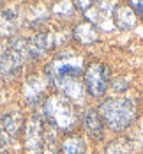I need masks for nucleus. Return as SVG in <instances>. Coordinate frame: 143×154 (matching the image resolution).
Returning <instances> with one entry per match:
<instances>
[{
  "label": "nucleus",
  "mask_w": 143,
  "mask_h": 154,
  "mask_svg": "<svg viewBox=\"0 0 143 154\" xmlns=\"http://www.w3.org/2000/svg\"><path fill=\"white\" fill-rule=\"evenodd\" d=\"M48 78H62V76H73L78 78L83 71V59L79 55H62L57 57L46 67Z\"/></svg>",
  "instance_id": "nucleus-3"
},
{
  "label": "nucleus",
  "mask_w": 143,
  "mask_h": 154,
  "mask_svg": "<svg viewBox=\"0 0 143 154\" xmlns=\"http://www.w3.org/2000/svg\"><path fill=\"white\" fill-rule=\"evenodd\" d=\"M113 11H115L113 2H95L85 11V16L87 21L92 23L95 29L110 30L113 25Z\"/></svg>",
  "instance_id": "nucleus-6"
},
{
  "label": "nucleus",
  "mask_w": 143,
  "mask_h": 154,
  "mask_svg": "<svg viewBox=\"0 0 143 154\" xmlns=\"http://www.w3.org/2000/svg\"><path fill=\"white\" fill-rule=\"evenodd\" d=\"M46 91V82L41 76H30L25 82V87H23V96L27 99V103H37L43 94Z\"/></svg>",
  "instance_id": "nucleus-10"
},
{
  "label": "nucleus",
  "mask_w": 143,
  "mask_h": 154,
  "mask_svg": "<svg viewBox=\"0 0 143 154\" xmlns=\"http://www.w3.org/2000/svg\"><path fill=\"white\" fill-rule=\"evenodd\" d=\"M62 154H87L85 140L79 135H71L62 142Z\"/></svg>",
  "instance_id": "nucleus-14"
},
{
  "label": "nucleus",
  "mask_w": 143,
  "mask_h": 154,
  "mask_svg": "<svg viewBox=\"0 0 143 154\" xmlns=\"http://www.w3.org/2000/svg\"><path fill=\"white\" fill-rule=\"evenodd\" d=\"M129 151H131V145L127 140H117L108 147L106 154H129Z\"/></svg>",
  "instance_id": "nucleus-17"
},
{
  "label": "nucleus",
  "mask_w": 143,
  "mask_h": 154,
  "mask_svg": "<svg viewBox=\"0 0 143 154\" xmlns=\"http://www.w3.org/2000/svg\"><path fill=\"white\" fill-rule=\"evenodd\" d=\"M28 57H41L44 55L49 48L55 46V34L53 32H41L37 35H34L30 41H28Z\"/></svg>",
  "instance_id": "nucleus-8"
},
{
  "label": "nucleus",
  "mask_w": 143,
  "mask_h": 154,
  "mask_svg": "<svg viewBox=\"0 0 143 154\" xmlns=\"http://www.w3.org/2000/svg\"><path fill=\"white\" fill-rule=\"evenodd\" d=\"M16 23H18V18H16L13 9H7V11L0 13V35L2 37L11 35L16 29Z\"/></svg>",
  "instance_id": "nucleus-15"
},
{
  "label": "nucleus",
  "mask_w": 143,
  "mask_h": 154,
  "mask_svg": "<svg viewBox=\"0 0 143 154\" xmlns=\"http://www.w3.org/2000/svg\"><path fill=\"white\" fill-rule=\"evenodd\" d=\"M73 35L74 39L78 41L79 45H92L97 41L99 34H97V29H95L92 23L88 21H83V23H78L73 30Z\"/></svg>",
  "instance_id": "nucleus-11"
},
{
  "label": "nucleus",
  "mask_w": 143,
  "mask_h": 154,
  "mask_svg": "<svg viewBox=\"0 0 143 154\" xmlns=\"http://www.w3.org/2000/svg\"><path fill=\"white\" fill-rule=\"evenodd\" d=\"M25 154H44V128L37 115H32L25 126Z\"/></svg>",
  "instance_id": "nucleus-4"
},
{
  "label": "nucleus",
  "mask_w": 143,
  "mask_h": 154,
  "mask_svg": "<svg viewBox=\"0 0 143 154\" xmlns=\"http://www.w3.org/2000/svg\"><path fill=\"white\" fill-rule=\"evenodd\" d=\"M101 121L111 131H122L136 117V105L131 99H106L97 110Z\"/></svg>",
  "instance_id": "nucleus-1"
},
{
  "label": "nucleus",
  "mask_w": 143,
  "mask_h": 154,
  "mask_svg": "<svg viewBox=\"0 0 143 154\" xmlns=\"http://www.w3.org/2000/svg\"><path fill=\"white\" fill-rule=\"evenodd\" d=\"M108 67L101 62H94L85 71V85L92 96H103L108 89Z\"/></svg>",
  "instance_id": "nucleus-5"
},
{
  "label": "nucleus",
  "mask_w": 143,
  "mask_h": 154,
  "mask_svg": "<svg viewBox=\"0 0 143 154\" xmlns=\"http://www.w3.org/2000/svg\"><path fill=\"white\" fill-rule=\"evenodd\" d=\"M49 80L64 94L65 99H71V101H76V103L83 101V97H85V87L79 82V78L62 76V78H49Z\"/></svg>",
  "instance_id": "nucleus-7"
},
{
  "label": "nucleus",
  "mask_w": 143,
  "mask_h": 154,
  "mask_svg": "<svg viewBox=\"0 0 143 154\" xmlns=\"http://www.w3.org/2000/svg\"><path fill=\"white\" fill-rule=\"evenodd\" d=\"M43 112L46 115V119L53 124L55 128L62 129V131H69L74 128L76 124V113L73 105L62 97V96H49L44 101Z\"/></svg>",
  "instance_id": "nucleus-2"
},
{
  "label": "nucleus",
  "mask_w": 143,
  "mask_h": 154,
  "mask_svg": "<svg viewBox=\"0 0 143 154\" xmlns=\"http://www.w3.org/2000/svg\"><path fill=\"white\" fill-rule=\"evenodd\" d=\"M83 124H85V129L88 131V135L92 138L99 140L103 137V122H101V117L95 110H87L85 115H83Z\"/></svg>",
  "instance_id": "nucleus-13"
},
{
  "label": "nucleus",
  "mask_w": 143,
  "mask_h": 154,
  "mask_svg": "<svg viewBox=\"0 0 143 154\" xmlns=\"http://www.w3.org/2000/svg\"><path fill=\"white\" fill-rule=\"evenodd\" d=\"M136 13L129 5H115L113 11V25L120 30H131L136 27Z\"/></svg>",
  "instance_id": "nucleus-9"
},
{
  "label": "nucleus",
  "mask_w": 143,
  "mask_h": 154,
  "mask_svg": "<svg viewBox=\"0 0 143 154\" xmlns=\"http://www.w3.org/2000/svg\"><path fill=\"white\" fill-rule=\"evenodd\" d=\"M2 51H4V48H0V57H2Z\"/></svg>",
  "instance_id": "nucleus-20"
},
{
  "label": "nucleus",
  "mask_w": 143,
  "mask_h": 154,
  "mask_svg": "<svg viewBox=\"0 0 143 154\" xmlns=\"http://www.w3.org/2000/svg\"><path fill=\"white\" fill-rule=\"evenodd\" d=\"M51 11H53V14H57V16L69 18L74 13V4H71V2H58V4H55L51 7Z\"/></svg>",
  "instance_id": "nucleus-16"
},
{
  "label": "nucleus",
  "mask_w": 143,
  "mask_h": 154,
  "mask_svg": "<svg viewBox=\"0 0 143 154\" xmlns=\"http://www.w3.org/2000/svg\"><path fill=\"white\" fill-rule=\"evenodd\" d=\"M129 7L138 16H143V0H133V2H129Z\"/></svg>",
  "instance_id": "nucleus-18"
},
{
  "label": "nucleus",
  "mask_w": 143,
  "mask_h": 154,
  "mask_svg": "<svg viewBox=\"0 0 143 154\" xmlns=\"http://www.w3.org/2000/svg\"><path fill=\"white\" fill-rule=\"evenodd\" d=\"M92 4H94V2H88V0H83V2H78V4H76V7H78L79 11H83V13H85V11H87V9H88V7L92 5Z\"/></svg>",
  "instance_id": "nucleus-19"
},
{
  "label": "nucleus",
  "mask_w": 143,
  "mask_h": 154,
  "mask_svg": "<svg viewBox=\"0 0 143 154\" xmlns=\"http://www.w3.org/2000/svg\"><path fill=\"white\" fill-rule=\"evenodd\" d=\"M21 128V119L18 113H5L0 119V133L4 138H13Z\"/></svg>",
  "instance_id": "nucleus-12"
}]
</instances>
